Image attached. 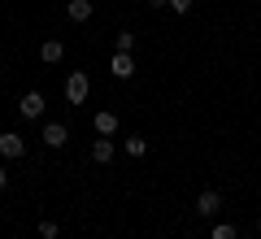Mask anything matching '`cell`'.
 Listing matches in <instances>:
<instances>
[{"instance_id": "cell-10", "label": "cell", "mask_w": 261, "mask_h": 239, "mask_svg": "<svg viewBox=\"0 0 261 239\" xmlns=\"http://www.w3.org/2000/svg\"><path fill=\"white\" fill-rule=\"evenodd\" d=\"M92 126H96V135H113V130H118V113L113 109H100L92 118Z\"/></svg>"}, {"instance_id": "cell-2", "label": "cell", "mask_w": 261, "mask_h": 239, "mask_svg": "<svg viewBox=\"0 0 261 239\" xmlns=\"http://www.w3.org/2000/svg\"><path fill=\"white\" fill-rule=\"evenodd\" d=\"M0 156H5V161H18V156H27V139H22L18 130H5V135H0Z\"/></svg>"}, {"instance_id": "cell-3", "label": "cell", "mask_w": 261, "mask_h": 239, "mask_svg": "<svg viewBox=\"0 0 261 239\" xmlns=\"http://www.w3.org/2000/svg\"><path fill=\"white\" fill-rule=\"evenodd\" d=\"M218 209H222V192L205 187V192L196 196V213H200V218H218Z\"/></svg>"}, {"instance_id": "cell-12", "label": "cell", "mask_w": 261, "mask_h": 239, "mask_svg": "<svg viewBox=\"0 0 261 239\" xmlns=\"http://www.w3.org/2000/svg\"><path fill=\"white\" fill-rule=\"evenodd\" d=\"M148 152V139L144 135H126V156H144Z\"/></svg>"}, {"instance_id": "cell-16", "label": "cell", "mask_w": 261, "mask_h": 239, "mask_svg": "<svg viewBox=\"0 0 261 239\" xmlns=\"http://www.w3.org/2000/svg\"><path fill=\"white\" fill-rule=\"evenodd\" d=\"M5 187H9V170L0 166V192H5Z\"/></svg>"}, {"instance_id": "cell-17", "label": "cell", "mask_w": 261, "mask_h": 239, "mask_svg": "<svg viewBox=\"0 0 261 239\" xmlns=\"http://www.w3.org/2000/svg\"><path fill=\"white\" fill-rule=\"evenodd\" d=\"M166 5H170V0H148V9H166Z\"/></svg>"}, {"instance_id": "cell-6", "label": "cell", "mask_w": 261, "mask_h": 239, "mask_svg": "<svg viewBox=\"0 0 261 239\" xmlns=\"http://www.w3.org/2000/svg\"><path fill=\"white\" fill-rule=\"evenodd\" d=\"M65 139H70V126H65V122H48L44 126V144L48 148H65Z\"/></svg>"}, {"instance_id": "cell-5", "label": "cell", "mask_w": 261, "mask_h": 239, "mask_svg": "<svg viewBox=\"0 0 261 239\" xmlns=\"http://www.w3.org/2000/svg\"><path fill=\"white\" fill-rule=\"evenodd\" d=\"M109 74L113 78H135V61H130V52H113V61H109Z\"/></svg>"}, {"instance_id": "cell-14", "label": "cell", "mask_w": 261, "mask_h": 239, "mask_svg": "<svg viewBox=\"0 0 261 239\" xmlns=\"http://www.w3.org/2000/svg\"><path fill=\"white\" fill-rule=\"evenodd\" d=\"M113 44H118V52H130V48H135V35H130V31H122Z\"/></svg>"}, {"instance_id": "cell-7", "label": "cell", "mask_w": 261, "mask_h": 239, "mask_svg": "<svg viewBox=\"0 0 261 239\" xmlns=\"http://www.w3.org/2000/svg\"><path fill=\"white\" fill-rule=\"evenodd\" d=\"M92 13H96L92 0H70V5H65V18L70 22H92Z\"/></svg>"}, {"instance_id": "cell-9", "label": "cell", "mask_w": 261, "mask_h": 239, "mask_svg": "<svg viewBox=\"0 0 261 239\" xmlns=\"http://www.w3.org/2000/svg\"><path fill=\"white\" fill-rule=\"evenodd\" d=\"M92 161H96V166H109V161H113V135H100L92 144Z\"/></svg>"}, {"instance_id": "cell-11", "label": "cell", "mask_w": 261, "mask_h": 239, "mask_svg": "<svg viewBox=\"0 0 261 239\" xmlns=\"http://www.w3.org/2000/svg\"><path fill=\"white\" fill-rule=\"evenodd\" d=\"M209 239H240V230H235V222H214Z\"/></svg>"}, {"instance_id": "cell-8", "label": "cell", "mask_w": 261, "mask_h": 239, "mask_svg": "<svg viewBox=\"0 0 261 239\" xmlns=\"http://www.w3.org/2000/svg\"><path fill=\"white\" fill-rule=\"evenodd\" d=\"M61 57H65V44H61V39H44V44H39V61H44V65H57Z\"/></svg>"}, {"instance_id": "cell-13", "label": "cell", "mask_w": 261, "mask_h": 239, "mask_svg": "<svg viewBox=\"0 0 261 239\" xmlns=\"http://www.w3.org/2000/svg\"><path fill=\"white\" fill-rule=\"evenodd\" d=\"M57 235H61V226L53 218H39V239H57Z\"/></svg>"}, {"instance_id": "cell-4", "label": "cell", "mask_w": 261, "mask_h": 239, "mask_svg": "<svg viewBox=\"0 0 261 239\" xmlns=\"http://www.w3.org/2000/svg\"><path fill=\"white\" fill-rule=\"evenodd\" d=\"M18 113H22V118H31V122L44 118V92H27V96L18 100Z\"/></svg>"}, {"instance_id": "cell-1", "label": "cell", "mask_w": 261, "mask_h": 239, "mask_svg": "<svg viewBox=\"0 0 261 239\" xmlns=\"http://www.w3.org/2000/svg\"><path fill=\"white\" fill-rule=\"evenodd\" d=\"M87 96H92V78H87L83 70H74L70 78H65V100H70V104H83Z\"/></svg>"}, {"instance_id": "cell-15", "label": "cell", "mask_w": 261, "mask_h": 239, "mask_svg": "<svg viewBox=\"0 0 261 239\" xmlns=\"http://www.w3.org/2000/svg\"><path fill=\"white\" fill-rule=\"evenodd\" d=\"M192 5H196V0H170V9H174V13H187Z\"/></svg>"}]
</instances>
